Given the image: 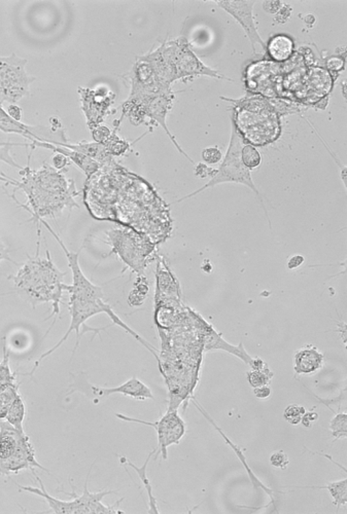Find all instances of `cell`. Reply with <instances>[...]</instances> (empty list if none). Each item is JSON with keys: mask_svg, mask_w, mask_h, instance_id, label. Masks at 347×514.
<instances>
[{"mask_svg": "<svg viewBox=\"0 0 347 514\" xmlns=\"http://www.w3.org/2000/svg\"><path fill=\"white\" fill-rule=\"evenodd\" d=\"M20 173L21 181L10 179L9 183L24 191L27 195L29 207L21 206L32 213V220L36 223H40L44 218L57 217L65 208H80L75 201V197L79 195L75 182L50 164L45 162L36 171L27 166Z\"/></svg>", "mask_w": 347, "mask_h": 514, "instance_id": "1", "label": "cell"}, {"mask_svg": "<svg viewBox=\"0 0 347 514\" xmlns=\"http://www.w3.org/2000/svg\"><path fill=\"white\" fill-rule=\"evenodd\" d=\"M67 273L61 271L53 262L49 250H47L46 258L40 256L38 240L36 254L29 257L15 276L9 278L13 280L18 293L24 299L28 300L34 308L40 304H52V313L47 320L53 318V323L46 335L49 334L57 320L60 318V304L63 292L69 289V285L64 283Z\"/></svg>", "mask_w": 347, "mask_h": 514, "instance_id": "2", "label": "cell"}, {"mask_svg": "<svg viewBox=\"0 0 347 514\" xmlns=\"http://www.w3.org/2000/svg\"><path fill=\"white\" fill-rule=\"evenodd\" d=\"M69 313H71V325H69V329H67V332H65L64 336H63L62 339H61L60 341L52 347V349L49 350L48 352H46V353L43 354V355L40 356V359H38V361L36 362V364H34V369L32 370L30 374H22V376H34V371H36V368L40 366V362H42L45 358L52 355L55 351H57V350H58L59 347L67 341V339H69V335H71V333L73 332V331H75V333H77V339L73 353V355H75V352L77 351V347H79L80 345V341H81L82 335L85 334L86 332H94L95 334H98L100 331L104 330V329L110 327L106 326L102 327V328H93V327L87 326V325H86V322H87L91 317L96 316V315L98 314H101V313L102 314L108 315V316L112 319L114 324L122 327L126 332H128L129 334L135 337L139 343H141V341H143V337L139 336L135 331H133L130 327L127 326V325L119 318L118 315H116V313L112 310V306H110V304H106V302H104V299H83V298H77L73 297V296H69Z\"/></svg>", "mask_w": 347, "mask_h": 514, "instance_id": "3", "label": "cell"}, {"mask_svg": "<svg viewBox=\"0 0 347 514\" xmlns=\"http://www.w3.org/2000/svg\"><path fill=\"white\" fill-rule=\"evenodd\" d=\"M256 112L250 106L238 113L239 121L235 127L243 140H248L252 145L272 143L280 135L276 113L268 104L263 106L262 102L256 101Z\"/></svg>", "mask_w": 347, "mask_h": 514, "instance_id": "4", "label": "cell"}, {"mask_svg": "<svg viewBox=\"0 0 347 514\" xmlns=\"http://www.w3.org/2000/svg\"><path fill=\"white\" fill-rule=\"evenodd\" d=\"M243 145V138L241 137L239 132L236 129L235 125H234L231 142H230L227 154H226L225 158H224L221 167L217 169V172L213 175V179L207 184H205L204 186L198 189V191L187 195V197H182L180 201L193 197V195L201 193L204 189L215 186V185L219 184V183L235 182L240 183V184L246 185V186L252 188V191L258 195L260 201H262V199H261L260 195H259L258 189H256V185L252 182L250 171L242 164L241 148Z\"/></svg>", "mask_w": 347, "mask_h": 514, "instance_id": "5", "label": "cell"}, {"mask_svg": "<svg viewBox=\"0 0 347 514\" xmlns=\"http://www.w3.org/2000/svg\"><path fill=\"white\" fill-rule=\"evenodd\" d=\"M27 59L18 57L16 53L0 56V105L3 103L16 104L24 97L30 95V84L36 77L26 71Z\"/></svg>", "mask_w": 347, "mask_h": 514, "instance_id": "6", "label": "cell"}, {"mask_svg": "<svg viewBox=\"0 0 347 514\" xmlns=\"http://www.w3.org/2000/svg\"><path fill=\"white\" fill-rule=\"evenodd\" d=\"M116 417L128 423H137L141 425L149 426L154 428L158 436V450H156V458L159 454H162L164 460H167V450L172 444L180 443L182 438L186 434V423L180 417L176 409L170 408L159 421H147L136 417H128V415L117 413Z\"/></svg>", "mask_w": 347, "mask_h": 514, "instance_id": "7", "label": "cell"}, {"mask_svg": "<svg viewBox=\"0 0 347 514\" xmlns=\"http://www.w3.org/2000/svg\"><path fill=\"white\" fill-rule=\"evenodd\" d=\"M106 234L112 246V252L119 254L129 267H132L133 271L141 273V269L145 267V258L149 253V250H147L149 246L145 243L139 244L143 238L126 230H112L106 232Z\"/></svg>", "mask_w": 347, "mask_h": 514, "instance_id": "8", "label": "cell"}, {"mask_svg": "<svg viewBox=\"0 0 347 514\" xmlns=\"http://www.w3.org/2000/svg\"><path fill=\"white\" fill-rule=\"evenodd\" d=\"M79 94L82 110L89 129L101 125L106 117L110 114V107L114 104L116 95L104 86L96 88H79Z\"/></svg>", "mask_w": 347, "mask_h": 514, "instance_id": "9", "label": "cell"}, {"mask_svg": "<svg viewBox=\"0 0 347 514\" xmlns=\"http://www.w3.org/2000/svg\"><path fill=\"white\" fill-rule=\"evenodd\" d=\"M0 131L7 134H18L29 141L46 142L54 144L67 143L64 130L62 127H49L44 125H29L16 121L0 105Z\"/></svg>", "mask_w": 347, "mask_h": 514, "instance_id": "10", "label": "cell"}, {"mask_svg": "<svg viewBox=\"0 0 347 514\" xmlns=\"http://www.w3.org/2000/svg\"><path fill=\"white\" fill-rule=\"evenodd\" d=\"M95 463V462H94ZM93 464L90 467L89 471H88L87 478L85 481V487H84L83 493L82 495H77L75 493V487L71 485L73 487V491L69 493V491H60L61 493H64L65 495H71V509H73V514H112V513H123L122 510L116 509V506L120 504L123 501V499L119 500L115 505L106 506L102 503V499L106 495H112V493H118V491H98V493H91L88 487V483H89L90 474H91L92 468L94 466Z\"/></svg>", "mask_w": 347, "mask_h": 514, "instance_id": "11", "label": "cell"}, {"mask_svg": "<svg viewBox=\"0 0 347 514\" xmlns=\"http://www.w3.org/2000/svg\"><path fill=\"white\" fill-rule=\"evenodd\" d=\"M217 2L222 8L229 12L241 25L242 28L246 31V35L250 38V42H252L254 53H256V43H259L263 49H266V45H265L264 41L262 40L260 35H259L258 30H256L254 16H252V8H254V1L224 0V1Z\"/></svg>", "mask_w": 347, "mask_h": 514, "instance_id": "12", "label": "cell"}, {"mask_svg": "<svg viewBox=\"0 0 347 514\" xmlns=\"http://www.w3.org/2000/svg\"><path fill=\"white\" fill-rule=\"evenodd\" d=\"M88 386L90 389L85 388L86 390H90L94 397H97L99 399L106 398V397L114 394H122L124 396L141 401L147 400V399H152V400L155 399L151 389L137 378H131L124 384L115 387V388H102V387L92 386V384H88Z\"/></svg>", "mask_w": 347, "mask_h": 514, "instance_id": "13", "label": "cell"}, {"mask_svg": "<svg viewBox=\"0 0 347 514\" xmlns=\"http://www.w3.org/2000/svg\"><path fill=\"white\" fill-rule=\"evenodd\" d=\"M29 147H32V150H34L36 147L47 148V149L53 150L57 154H63L67 156L69 160H73L80 169L84 171L87 178L91 177L92 175L95 174L97 171L101 168V164H98L95 160L90 158L89 156H85V154H81V152L75 151V150L69 149V148L63 147V146H57L54 144L46 143V142H38L34 141L32 143L28 144Z\"/></svg>", "mask_w": 347, "mask_h": 514, "instance_id": "14", "label": "cell"}, {"mask_svg": "<svg viewBox=\"0 0 347 514\" xmlns=\"http://www.w3.org/2000/svg\"><path fill=\"white\" fill-rule=\"evenodd\" d=\"M324 364V355L314 345H306L298 350L294 356V370L297 374H311Z\"/></svg>", "mask_w": 347, "mask_h": 514, "instance_id": "15", "label": "cell"}, {"mask_svg": "<svg viewBox=\"0 0 347 514\" xmlns=\"http://www.w3.org/2000/svg\"><path fill=\"white\" fill-rule=\"evenodd\" d=\"M156 450H157V448H156V450H152V452H149V456H147V460H145V464H143V466L141 467H137L136 465L133 464L132 462L128 461V458H125V456H120L121 464L124 465V466H129L131 467V468L134 469L135 472L139 474V478H141L143 487H145V489H147V495H149V513H160L159 509H158L157 499H156L155 495H154L153 487H152L151 481H149V477H147V465H149V460H151L152 456H153L154 454H156Z\"/></svg>", "mask_w": 347, "mask_h": 514, "instance_id": "16", "label": "cell"}, {"mask_svg": "<svg viewBox=\"0 0 347 514\" xmlns=\"http://www.w3.org/2000/svg\"><path fill=\"white\" fill-rule=\"evenodd\" d=\"M294 41L285 34H277L269 40L267 51L271 59L276 62H285L294 53Z\"/></svg>", "mask_w": 347, "mask_h": 514, "instance_id": "17", "label": "cell"}, {"mask_svg": "<svg viewBox=\"0 0 347 514\" xmlns=\"http://www.w3.org/2000/svg\"><path fill=\"white\" fill-rule=\"evenodd\" d=\"M26 417V405L24 402L23 398L21 395L17 394V396L14 399L12 402L11 406H10L9 411H8L7 415H5V421L8 423L11 424L12 426L19 430V431H24V419Z\"/></svg>", "mask_w": 347, "mask_h": 514, "instance_id": "18", "label": "cell"}, {"mask_svg": "<svg viewBox=\"0 0 347 514\" xmlns=\"http://www.w3.org/2000/svg\"><path fill=\"white\" fill-rule=\"evenodd\" d=\"M305 489H326L333 498V504L335 506H345L347 503V479L344 478L340 481L328 483L322 487H304Z\"/></svg>", "mask_w": 347, "mask_h": 514, "instance_id": "19", "label": "cell"}, {"mask_svg": "<svg viewBox=\"0 0 347 514\" xmlns=\"http://www.w3.org/2000/svg\"><path fill=\"white\" fill-rule=\"evenodd\" d=\"M16 384V374H13L10 367V353L5 345L3 358L0 361V386L10 387Z\"/></svg>", "mask_w": 347, "mask_h": 514, "instance_id": "20", "label": "cell"}, {"mask_svg": "<svg viewBox=\"0 0 347 514\" xmlns=\"http://www.w3.org/2000/svg\"><path fill=\"white\" fill-rule=\"evenodd\" d=\"M241 160L242 164L250 171L252 169H256L260 166L261 162H262V156L254 145L244 144L241 148Z\"/></svg>", "mask_w": 347, "mask_h": 514, "instance_id": "21", "label": "cell"}, {"mask_svg": "<svg viewBox=\"0 0 347 514\" xmlns=\"http://www.w3.org/2000/svg\"><path fill=\"white\" fill-rule=\"evenodd\" d=\"M330 430L335 439H344L347 434L346 413H335L334 417L331 419Z\"/></svg>", "mask_w": 347, "mask_h": 514, "instance_id": "22", "label": "cell"}, {"mask_svg": "<svg viewBox=\"0 0 347 514\" xmlns=\"http://www.w3.org/2000/svg\"><path fill=\"white\" fill-rule=\"evenodd\" d=\"M272 376L273 374L268 367L263 368V369H252L248 372V382L254 389L270 384Z\"/></svg>", "mask_w": 347, "mask_h": 514, "instance_id": "23", "label": "cell"}, {"mask_svg": "<svg viewBox=\"0 0 347 514\" xmlns=\"http://www.w3.org/2000/svg\"><path fill=\"white\" fill-rule=\"evenodd\" d=\"M19 393V384L10 387L7 390L0 393V419H5L12 402Z\"/></svg>", "mask_w": 347, "mask_h": 514, "instance_id": "24", "label": "cell"}, {"mask_svg": "<svg viewBox=\"0 0 347 514\" xmlns=\"http://www.w3.org/2000/svg\"><path fill=\"white\" fill-rule=\"evenodd\" d=\"M147 292H149V285H147V281H137V283H135L134 289L131 291L130 295H129V304L132 306H143Z\"/></svg>", "mask_w": 347, "mask_h": 514, "instance_id": "25", "label": "cell"}, {"mask_svg": "<svg viewBox=\"0 0 347 514\" xmlns=\"http://www.w3.org/2000/svg\"><path fill=\"white\" fill-rule=\"evenodd\" d=\"M13 146H28V144H18L13 143V142H1L0 143V160L5 162V164H10L13 168L19 169L20 171L23 169V167L20 166L15 158L12 156L11 149Z\"/></svg>", "mask_w": 347, "mask_h": 514, "instance_id": "26", "label": "cell"}, {"mask_svg": "<svg viewBox=\"0 0 347 514\" xmlns=\"http://www.w3.org/2000/svg\"><path fill=\"white\" fill-rule=\"evenodd\" d=\"M306 413L305 407L300 404H291L283 411V417L289 425L297 426L301 424L302 417Z\"/></svg>", "mask_w": 347, "mask_h": 514, "instance_id": "27", "label": "cell"}, {"mask_svg": "<svg viewBox=\"0 0 347 514\" xmlns=\"http://www.w3.org/2000/svg\"><path fill=\"white\" fill-rule=\"evenodd\" d=\"M110 156H121L128 149L129 144L121 140L115 133H112L108 141L104 143Z\"/></svg>", "mask_w": 347, "mask_h": 514, "instance_id": "28", "label": "cell"}, {"mask_svg": "<svg viewBox=\"0 0 347 514\" xmlns=\"http://www.w3.org/2000/svg\"><path fill=\"white\" fill-rule=\"evenodd\" d=\"M269 461H270V464L273 467L281 469V470H285L287 465L289 464V456L283 450H276V452H272Z\"/></svg>", "mask_w": 347, "mask_h": 514, "instance_id": "29", "label": "cell"}, {"mask_svg": "<svg viewBox=\"0 0 347 514\" xmlns=\"http://www.w3.org/2000/svg\"><path fill=\"white\" fill-rule=\"evenodd\" d=\"M202 158L206 164H215L221 162L223 154L217 147L205 148L202 151Z\"/></svg>", "mask_w": 347, "mask_h": 514, "instance_id": "30", "label": "cell"}, {"mask_svg": "<svg viewBox=\"0 0 347 514\" xmlns=\"http://www.w3.org/2000/svg\"><path fill=\"white\" fill-rule=\"evenodd\" d=\"M91 131L92 137H93V141L97 142V143L104 144L108 141V138L112 135V132L106 125H98V127H94V129L90 130Z\"/></svg>", "mask_w": 347, "mask_h": 514, "instance_id": "31", "label": "cell"}, {"mask_svg": "<svg viewBox=\"0 0 347 514\" xmlns=\"http://www.w3.org/2000/svg\"><path fill=\"white\" fill-rule=\"evenodd\" d=\"M69 160L67 156L61 154H57V152L52 158V167L58 171L63 170L65 167L69 166Z\"/></svg>", "mask_w": 347, "mask_h": 514, "instance_id": "32", "label": "cell"}, {"mask_svg": "<svg viewBox=\"0 0 347 514\" xmlns=\"http://www.w3.org/2000/svg\"><path fill=\"white\" fill-rule=\"evenodd\" d=\"M318 419V413L312 409V411H306L304 413L303 417H302L301 423L303 424L304 427L310 428Z\"/></svg>", "mask_w": 347, "mask_h": 514, "instance_id": "33", "label": "cell"}, {"mask_svg": "<svg viewBox=\"0 0 347 514\" xmlns=\"http://www.w3.org/2000/svg\"><path fill=\"white\" fill-rule=\"evenodd\" d=\"M254 394L256 398L265 400V399H268L271 396V394H272V389L269 387V384H264V386L259 387V388H254Z\"/></svg>", "mask_w": 347, "mask_h": 514, "instance_id": "34", "label": "cell"}, {"mask_svg": "<svg viewBox=\"0 0 347 514\" xmlns=\"http://www.w3.org/2000/svg\"><path fill=\"white\" fill-rule=\"evenodd\" d=\"M7 112L9 113L10 117L18 121H21L22 117H23V110L17 104H10L8 106Z\"/></svg>", "mask_w": 347, "mask_h": 514, "instance_id": "35", "label": "cell"}, {"mask_svg": "<svg viewBox=\"0 0 347 514\" xmlns=\"http://www.w3.org/2000/svg\"><path fill=\"white\" fill-rule=\"evenodd\" d=\"M304 262H305V257H304L303 255H293V256L289 257V260H287V267H289V269H297V267H301Z\"/></svg>", "mask_w": 347, "mask_h": 514, "instance_id": "36", "label": "cell"}, {"mask_svg": "<svg viewBox=\"0 0 347 514\" xmlns=\"http://www.w3.org/2000/svg\"><path fill=\"white\" fill-rule=\"evenodd\" d=\"M328 69L335 70V71H340L344 68V60L340 59V58L333 57L328 59V63H326Z\"/></svg>", "mask_w": 347, "mask_h": 514, "instance_id": "37", "label": "cell"}, {"mask_svg": "<svg viewBox=\"0 0 347 514\" xmlns=\"http://www.w3.org/2000/svg\"><path fill=\"white\" fill-rule=\"evenodd\" d=\"M291 8L287 4H283V8L276 12V21L278 23H285L291 16Z\"/></svg>", "mask_w": 347, "mask_h": 514, "instance_id": "38", "label": "cell"}, {"mask_svg": "<svg viewBox=\"0 0 347 514\" xmlns=\"http://www.w3.org/2000/svg\"><path fill=\"white\" fill-rule=\"evenodd\" d=\"M263 6H264L265 10H266L267 12L276 14V12L280 10L283 3H281V1H265L264 5Z\"/></svg>", "mask_w": 347, "mask_h": 514, "instance_id": "39", "label": "cell"}, {"mask_svg": "<svg viewBox=\"0 0 347 514\" xmlns=\"http://www.w3.org/2000/svg\"><path fill=\"white\" fill-rule=\"evenodd\" d=\"M3 260H9L12 261V262H15V261L10 257L9 249L7 248V246H5L3 240L0 238V263Z\"/></svg>", "mask_w": 347, "mask_h": 514, "instance_id": "40", "label": "cell"}]
</instances>
